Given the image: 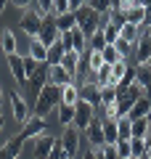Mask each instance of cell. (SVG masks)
I'll return each mask as SVG.
<instances>
[{
    "instance_id": "1",
    "label": "cell",
    "mask_w": 151,
    "mask_h": 159,
    "mask_svg": "<svg viewBox=\"0 0 151 159\" xmlns=\"http://www.w3.org/2000/svg\"><path fill=\"white\" fill-rule=\"evenodd\" d=\"M61 93H64V88L61 85H56V82H48V85L40 90V96H37V103H34V114L37 117H48L53 109L61 103Z\"/></svg>"
},
{
    "instance_id": "2",
    "label": "cell",
    "mask_w": 151,
    "mask_h": 159,
    "mask_svg": "<svg viewBox=\"0 0 151 159\" xmlns=\"http://www.w3.org/2000/svg\"><path fill=\"white\" fill-rule=\"evenodd\" d=\"M74 19H77V27L82 29L85 34H93L95 29L101 27V13H95L93 8H90V3H85V6H80L77 11H74Z\"/></svg>"
},
{
    "instance_id": "3",
    "label": "cell",
    "mask_w": 151,
    "mask_h": 159,
    "mask_svg": "<svg viewBox=\"0 0 151 159\" xmlns=\"http://www.w3.org/2000/svg\"><path fill=\"white\" fill-rule=\"evenodd\" d=\"M58 37H61V29H58V24H56V16L48 13V19H43V29H40L37 40L43 43L45 48H53L58 43Z\"/></svg>"
},
{
    "instance_id": "4",
    "label": "cell",
    "mask_w": 151,
    "mask_h": 159,
    "mask_svg": "<svg viewBox=\"0 0 151 159\" xmlns=\"http://www.w3.org/2000/svg\"><path fill=\"white\" fill-rule=\"evenodd\" d=\"M43 11H34V8H27V11L21 13V19H19V27L24 29V32L29 34V37H37L40 29H43Z\"/></svg>"
},
{
    "instance_id": "5",
    "label": "cell",
    "mask_w": 151,
    "mask_h": 159,
    "mask_svg": "<svg viewBox=\"0 0 151 159\" xmlns=\"http://www.w3.org/2000/svg\"><path fill=\"white\" fill-rule=\"evenodd\" d=\"M93 117H95V106H90L88 101L80 98V101L74 103V122L72 125L77 127V130H88V125L93 122Z\"/></svg>"
},
{
    "instance_id": "6",
    "label": "cell",
    "mask_w": 151,
    "mask_h": 159,
    "mask_svg": "<svg viewBox=\"0 0 151 159\" xmlns=\"http://www.w3.org/2000/svg\"><path fill=\"white\" fill-rule=\"evenodd\" d=\"M58 141H61V146H64V151H66V157L74 159V154L80 151V130H77L74 125H66Z\"/></svg>"
},
{
    "instance_id": "7",
    "label": "cell",
    "mask_w": 151,
    "mask_h": 159,
    "mask_svg": "<svg viewBox=\"0 0 151 159\" xmlns=\"http://www.w3.org/2000/svg\"><path fill=\"white\" fill-rule=\"evenodd\" d=\"M8 98H11V109H13V119H16V122H27L29 117H32V114H29V106H27V101H24V96L19 90H11L8 93Z\"/></svg>"
},
{
    "instance_id": "8",
    "label": "cell",
    "mask_w": 151,
    "mask_h": 159,
    "mask_svg": "<svg viewBox=\"0 0 151 159\" xmlns=\"http://www.w3.org/2000/svg\"><path fill=\"white\" fill-rule=\"evenodd\" d=\"M19 135L27 141V138H40V135H45V117H37V114H32V117L24 122V127H21V133Z\"/></svg>"
},
{
    "instance_id": "9",
    "label": "cell",
    "mask_w": 151,
    "mask_h": 159,
    "mask_svg": "<svg viewBox=\"0 0 151 159\" xmlns=\"http://www.w3.org/2000/svg\"><path fill=\"white\" fill-rule=\"evenodd\" d=\"M151 61V32L143 29L135 43V64H149Z\"/></svg>"
},
{
    "instance_id": "10",
    "label": "cell",
    "mask_w": 151,
    "mask_h": 159,
    "mask_svg": "<svg viewBox=\"0 0 151 159\" xmlns=\"http://www.w3.org/2000/svg\"><path fill=\"white\" fill-rule=\"evenodd\" d=\"M8 66H11V72H13L16 85H19V88H27V85H29V77H27V72H24V56L11 53V56H8Z\"/></svg>"
},
{
    "instance_id": "11",
    "label": "cell",
    "mask_w": 151,
    "mask_h": 159,
    "mask_svg": "<svg viewBox=\"0 0 151 159\" xmlns=\"http://www.w3.org/2000/svg\"><path fill=\"white\" fill-rule=\"evenodd\" d=\"M48 82H50V66H48V64H40V69L29 77V85L27 88L34 93V96H40V90H43Z\"/></svg>"
},
{
    "instance_id": "12",
    "label": "cell",
    "mask_w": 151,
    "mask_h": 159,
    "mask_svg": "<svg viewBox=\"0 0 151 159\" xmlns=\"http://www.w3.org/2000/svg\"><path fill=\"white\" fill-rule=\"evenodd\" d=\"M85 135H88V141L93 143L95 148L106 146V138H103V119H101V117H93V122L88 125V130H85Z\"/></svg>"
},
{
    "instance_id": "13",
    "label": "cell",
    "mask_w": 151,
    "mask_h": 159,
    "mask_svg": "<svg viewBox=\"0 0 151 159\" xmlns=\"http://www.w3.org/2000/svg\"><path fill=\"white\" fill-rule=\"evenodd\" d=\"M21 135H13L6 141V146H0V159H19V154H21Z\"/></svg>"
},
{
    "instance_id": "14",
    "label": "cell",
    "mask_w": 151,
    "mask_h": 159,
    "mask_svg": "<svg viewBox=\"0 0 151 159\" xmlns=\"http://www.w3.org/2000/svg\"><path fill=\"white\" fill-rule=\"evenodd\" d=\"M80 58H82V53H77V51H66V53L61 56V61H58V64H61V66L66 69V72L72 74L74 80H77V72H80Z\"/></svg>"
},
{
    "instance_id": "15",
    "label": "cell",
    "mask_w": 151,
    "mask_h": 159,
    "mask_svg": "<svg viewBox=\"0 0 151 159\" xmlns=\"http://www.w3.org/2000/svg\"><path fill=\"white\" fill-rule=\"evenodd\" d=\"M80 98L88 101L90 106H98L101 103V88L95 85V82H85V85L80 88Z\"/></svg>"
},
{
    "instance_id": "16",
    "label": "cell",
    "mask_w": 151,
    "mask_h": 159,
    "mask_svg": "<svg viewBox=\"0 0 151 159\" xmlns=\"http://www.w3.org/2000/svg\"><path fill=\"white\" fill-rule=\"evenodd\" d=\"M53 143H56V138H53V135H40L37 141H34V159H48Z\"/></svg>"
},
{
    "instance_id": "17",
    "label": "cell",
    "mask_w": 151,
    "mask_h": 159,
    "mask_svg": "<svg viewBox=\"0 0 151 159\" xmlns=\"http://www.w3.org/2000/svg\"><path fill=\"white\" fill-rule=\"evenodd\" d=\"M149 114H151V98L149 96H140L138 101L133 103V109H130L127 117L130 119H140V117H149Z\"/></svg>"
},
{
    "instance_id": "18",
    "label": "cell",
    "mask_w": 151,
    "mask_h": 159,
    "mask_svg": "<svg viewBox=\"0 0 151 159\" xmlns=\"http://www.w3.org/2000/svg\"><path fill=\"white\" fill-rule=\"evenodd\" d=\"M48 66H50V64H48ZM50 82H56V85L64 88V85H69V82H74V77L61 66V64H53V66H50Z\"/></svg>"
},
{
    "instance_id": "19",
    "label": "cell",
    "mask_w": 151,
    "mask_h": 159,
    "mask_svg": "<svg viewBox=\"0 0 151 159\" xmlns=\"http://www.w3.org/2000/svg\"><path fill=\"white\" fill-rule=\"evenodd\" d=\"M135 82L143 90H151V64H138L135 66Z\"/></svg>"
},
{
    "instance_id": "20",
    "label": "cell",
    "mask_w": 151,
    "mask_h": 159,
    "mask_svg": "<svg viewBox=\"0 0 151 159\" xmlns=\"http://www.w3.org/2000/svg\"><path fill=\"white\" fill-rule=\"evenodd\" d=\"M103 138H106V146H114V143L119 141L117 119H106V117H103Z\"/></svg>"
},
{
    "instance_id": "21",
    "label": "cell",
    "mask_w": 151,
    "mask_h": 159,
    "mask_svg": "<svg viewBox=\"0 0 151 159\" xmlns=\"http://www.w3.org/2000/svg\"><path fill=\"white\" fill-rule=\"evenodd\" d=\"M29 56L37 58V61H43V64H48V48H45L37 37H32L29 40Z\"/></svg>"
},
{
    "instance_id": "22",
    "label": "cell",
    "mask_w": 151,
    "mask_h": 159,
    "mask_svg": "<svg viewBox=\"0 0 151 159\" xmlns=\"http://www.w3.org/2000/svg\"><path fill=\"white\" fill-rule=\"evenodd\" d=\"M69 32H72V48H74L77 53H85V51H88V34H85L80 27L69 29Z\"/></svg>"
},
{
    "instance_id": "23",
    "label": "cell",
    "mask_w": 151,
    "mask_h": 159,
    "mask_svg": "<svg viewBox=\"0 0 151 159\" xmlns=\"http://www.w3.org/2000/svg\"><path fill=\"white\" fill-rule=\"evenodd\" d=\"M119 37H125L127 43H138V37H140V27H135V24H130V21H125L122 27H119Z\"/></svg>"
},
{
    "instance_id": "24",
    "label": "cell",
    "mask_w": 151,
    "mask_h": 159,
    "mask_svg": "<svg viewBox=\"0 0 151 159\" xmlns=\"http://www.w3.org/2000/svg\"><path fill=\"white\" fill-rule=\"evenodd\" d=\"M125 16H127L130 24H135V27L143 29V21H146V8L143 6H133L130 11H125Z\"/></svg>"
},
{
    "instance_id": "25",
    "label": "cell",
    "mask_w": 151,
    "mask_h": 159,
    "mask_svg": "<svg viewBox=\"0 0 151 159\" xmlns=\"http://www.w3.org/2000/svg\"><path fill=\"white\" fill-rule=\"evenodd\" d=\"M106 45H109V43H106V37H103V29L98 27V29H95V32L88 37V48H90V51H98V53H101Z\"/></svg>"
},
{
    "instance_id": "26",
    "label": "cell",
    "mask_w": 151,
    "mask_h": 159,
    "mask_svg": "<svg viewBox=\"0 0 151 159\" xmlns=\"http://www.w3.org/2000/svg\"><path fill=\"white\" fill-rule=\"evenodd\" d=\"M56 111H58V122H61V125L64 127H66L69 125V122H74V106H72V103H58V106H56Z\"/></svg>"
},
{
    "instance_id": "27",
    "label": "cell",
    "mask_w": 151,
    "mask_h": 159,
    "mask_svg": "<svg viewBox=\"0 0 151 159\" xmlns=\"http://www.w3.org/2000/svg\"><path fill=\"white\" fill-rule=\"evenodd\" d=\"M0 45H3V51L11 56V53H16V37H13L11 29H3L0 32Z\"/></svg>"
},
{
    "instance_id": "28",
    "label": "cell",
    "mask_w": 151,
    "mask_h": 159,
    "mask_svg": "<svg viewBox=\"0 0 151 159\" xmlns=\"http://www.w3.org/2000/svg\"><path fill=\"white\" fill-rule=\"evenodd\" d=\"M56 24H58V29H61V32H69V29H74V27H77L74 11H69V13H61V16H56Z\"/></svg>"
},
{
    "instance_id": "29",
    "label": "cell",
    "mask_w": 151,
    "mask_h": 159,
    "mask_svg": "<svg viewBox=\"0 0 151 159\" xmlns=\"http://www.w3.org/2000/svg\"><path fill=\"white\" fill-rule=\"evenodd\" d=\"M61 101H64V103H72V106H74V103L80 101V88L74 85V82H69V85H64V93H61Z\"/></svg>"
},
{
    "instance_id": "30",
    "label": "cell",
    "mask_w": 151,
    "mask_h": 159,
    "mask_svg": "<svg viewBox=\"0 0 151 159\" xmlns=\"http://www.w3.org/2000/svg\"><path fill=\"white\" fill-rule=\"evenodd\" d=\"M117 96H119V90H117V85H101V103L106 106V103H114L117 101Z\"/></svg>"
},
{
    "instance_id": "31",
    "label": "cell",
    "mask_w": 151,
    "mask_h": 159,
    "mask_svg": "<svg viewBox=\"0 0 151 159\" xmlns=\"http://www.w3.org/2000/svg\"><path fill=\"white\" fill-rule=\"evenodd\" d=\"M114 148H117V157H119V159H133V148H130V138H119V141L114 143Z\"/></svg>"
},
{
    "instance_id": "32",
    "label": "cell",
    "mask_w": 151,
    "mask_h": 159,
    "mask_svg": "<svg viewBox=\"0 0 151 159\" xmlns=\"http://www.w3.org/2000/svg\"><path fill=\"white\" fill-rule=\"evenodd\" d=\"M117 130H119V138H133V119L119 117L117 119Z\"/></svg>"
},
{
    "instance_id": "33",
    "label": "cell",
    "mask_w": 151,
    "mask_h": 159,
    "mask_svg": "<svg viewBox=\"0 0 151 159\" xmlns=\"http://www.w3.org/2000/svg\"><path fill=\"white\" fill-rule=\"evenodd\" d=\"M88 3L95 13H101V19L106 16V13H112V0H88Z\"/></svg>"
},
{
    "instance_id": "34",
    "label": "cell",
    "mask_w": 151,
    "mask_h": 159,
    "mask_svg": "<svg viewBox=\"0 0 151 159\" xmlns=\"http://www.w3.org/2000/svg\"><path fill=\"white\" fill-rule=\"evenodd\" d=\"M127 69H130V66H127V64L122 61V58H119L117 64H112V82H114V85H117L119 80H122L125 74H127Z\"/></svg>"
},
{
    "instance_id": "35",
    "label": "cell",
    "mask_w": 151,
    "mask_h": 159,
    "mask_svg": "<svg viewBox=\"0 0 151 159\" xmlns=\"http://www.w3.org/2000/svg\"><path fill=\"white\" fill-rule=\"evenodd\" d=\"M130 148H133V159L146 154V138H130Z\"/></svg>"
},
{
    "instance_id": "36",
    "label": "cell",
    "mask_w": 151,
    "mask_h": 159,
    "mask_svg": "<svg viewBox=\"0 0 151 159\" xmlns=\"http://www.w3.org/2000/svg\"><path fill=\"white\" fill-rule=\"evenodd\" d=\"M103 37H106V43H109V45H114V43L119 40V27H114V24L109 21L106 27H103Z\"/></svg>"
},
{
    "instance_id": "37",
    "label": "cell",
    "mask_w": 151,
    "mask_h": 159,
    "mask_svg": "<svg viewBox=\"0 0 151 159\" xmlns=\"http://www.w3.org/2000/svg\"><path fill=\"white\" fill-rule=\"evenodd\" d=\"M101 56H103V61H106V64H117L119 58H122V56H119V51H117L114 45H106L103 51H101Z\"/></svg>"
},
{
    "instance_id": "38",
    "label": "cell",
    "mask_w": 151,
    "mask_h": 159,
    "mask_svg": "<svg viewBox=\"0 0 151 159\" xmlns=\"http://www.w3.org/2000/svg\"><path fill=\"white\" fill-rule=\"evenodd\" d=\"M114 48H117V51H119V56H122V58H127L130 56V53H133V43H127V40H125V37H119L117 40V43H114Z\"/></svg>"
},
{
    "instance_id": "39",
    "label": "cell",
    "mask_w": 151,
    "mask_h": 159,
    "mask_svg": "<svg viewBox=\"0 0 151 159\" xmlns=\"http://www.w3.org/2000/svg\"><path fill=\"white\" fill-rule=\"evenodd\" d=\"M61 56H64V48L58 45V43H56V45H53V48H48V64H50V66H53V64H58V61H61Z\"/></svg>"
},
{
    "instance_id": "40",
    "label": "cell",
    "mask_w": 151,
    "mask_h": 159,
    "mask_svg": "<svg viewBox=\"0 0 151 159\" xmlns=\"http://www.w3.org/2000/svg\"><path fill=\"white\" fill-rule=\"evenodd\" d=\"M40 64L43 61H37V58H32V56H24V72H27V77H32V74L37 72Z\"/></svg>"
},
{
    "instance_id": "41",
    "label": "cell",
    "mask_w": 151,
    "mask_h": 159,
    "mask_svg": "<svg viewBox=\"0 0 151 159\" xmlns=\"http://www.w3.org/2000/svg\"><path fill=\"white\" fill-rule=\"evenodd\" d=\"M72 11V6H69V0H53V16H61V13H69Z\"/></svg>"
},
{
    "instance_id": "42",
    "label": "cell",
    "mask_w": 151,
    "mask_h": 159,
    "mask_svg": "<svg viewBox=\"0 0 151 159\" xmlns=\"http://www.w3.org/2000/svg\"><path fill=\"white\" fill-rule=\"evenodd\" d=\"M48 159H69V157H66V151H64V146H61V141H58V138H56V143H53V148H50Z\"/></svg>"
},
{
    "instance_id": "43",
    "label": "cell",
    "mask_w": 151,
    "mask_h": 159,
    "mask_svg": "<svg viewBox=\"0 0 151 159\" xmlns=\"http://www.w3.org/2000/svg\"><path fill=\"white\" fill-rule=\"evenodd\" d=\"M109 21L114 24V27H122L125 21H127V16H125V11H119V8H112V19Z\"/></svg>"
},
{
    "instance_id": "44",
    "label": "cell",
    "mask_w": 151,
    "mask_h": 159,
    "mask_svg": "<svg viewBox=\"0 0 151 159\" xmlns=\"http://www.w3.org/2000/svg\"><path fill=\"white\" fill-rule=\"evenodd\" d=\"M58 45L64 48V53H66V51H74V48H72V32H61V37H58Z\"/></svg>"
},
{
    "instance_id": "45",
    "label": "cell",
    "mask_w": 151,
    "mask_h": 159,
    "mask_svg": "<svg viewBox=\"0 0 151 159\" xmlns=\"http://www.w3.org/2000/svg\"><path fill=\"white\" fill-rule=\"evenodd\" d=\"M37 6H40L43 13H50V11H53V0H37Z\"/></svg>"
},
{
    "instance_id": "46",
    "label": "cell",
    "mask_w": 151,
    "mask_h": 159,
    "mask_svg": "<svg viewBox=\"0 0 151 159\" xmlns=\"http://www.w3.org/2000/svg\"><path fill=\"white\" fill-rule=\"evenodd\" d=\"M11 3H13L16 8H21V11H27V8L32 6V0H11Z\"/></svg>"
},
{
    "instance_id": "47",
    "label": "cell",
    "mask_w": 151,
    "mask_h": 159,
    "mask_svg": "<svg viewBox=\"0 0 151 159\" xmlns=\"http://www.w3.org/2000/svg\"><path fill=\"white\" fill-rule=\"evenodd\" d=\"M135 6V0H119V11H130Z\"/></svg>"
},
{
    "instance_id": "48",
    "label": "cell",
    "mask_w": 151,
    "mask_h": 159,
    "mask_svg": "<svg viewBox=\"0 0 151 159\" xmlns=\"http://www.w3.org/2000/svg\"><path fill=\"white\" fill-rule=\"evenodd\" d=\"M85 3H88V0H69V6H72V11H77L80 6H85Z\"/></svg>"
},
{
    "instance_id": "49",
    "label": "cell",
    "mask_w": 151,
    "mask_h": 159,
    "mask_svg": "<svg viewBox=\"0 0 151 159\" xmlns=\"http://www.w3.org/2000/svg\"><path fill=\"white\" fill-rule=\"evenodd\" d=\"M146 157H149V159H151V135H149V138H146Z\"/></svg>"
},
{
    "instance_id": "50",
    "label": "cell",
    "mask_w": 151,
    "mask_h": 159,
    "mask_svg": "<svg viewBox=\"0 0 151 159\" xmlns=\"http://www.w3.org/2000/svg\"><path fill=\"white\" fill-rule=\"evenodd\" d=\"M82 159H95V151H93V148H90V151H85V154H82Z\"/></svg>"
},
{
    "instance_id": "51",
    "label": "cell",
    "mask_w": 151,
    "mask_h": 159,
    "mask_svg": "<svg viewBox=\"0 0 151 159\" xmlns=\"http://www.w3.org/2000/svg\"><path fill=\"white\" fill-rule=\"evenodd\" d=\"M135 6H143V8H149V6H151V0H135Z\"/></svg>"
},
{
    "instance_id": "52",
    "label": "cell",
    "mask_w": 151,
    "mask_h": 159,
    "mask_svg": "<svg viewBox=\"0 0 151 159\" xmlns=\"http://www.w3.org/2000/svg\"><path fill=\"white\" fill-rule=\"evenodd\" d=\"M8 3H11V0H0V13L6 11V6H8Z\"/></svg>"
},
{
    "instance_id": "53",
    "label": "cell",
    "mask_w": 151,
    "mask_h": 159,
    "mask_svg": "<svg viewBox=\"0 0 151 159\" xmlns=\"http://www.w3.org/2000/svg\"><path fill=\"white\" fill-rule=\"evenodd\" d=\"M3 103H6V96H3V90H0V109H3Z\"/></svg>"
},
{
    "instance_id": "54",
    "label": "cell",
    "mask_w": 151,
    "mask_h": 159,
    "mask_svg": "<svg viewBox=\"0 0 151 159\" xmlns=\"http://www.w3.org/2000/svg\"><path fill=\"white\" fill-rule=\"evenodd\" d=\"M3 125H6V117H3V114H0V130H3Z\"/></svg>"
}]
</instances>
